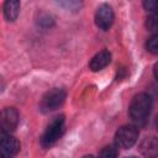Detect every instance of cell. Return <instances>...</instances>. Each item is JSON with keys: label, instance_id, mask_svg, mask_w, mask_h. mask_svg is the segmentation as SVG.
Returning <instances> with one entry per match:
<instances>
[{"label": "cell", "instance_id": "obj_16", "mask_svg": "<svg viewBox=\"0 0 158 158\" xmlns=\"http://www.w3.org/2000/svg\"><path fill=\"white\" fill-rule=\"evenodd\" d=\"M153 73H154V77H156V79L158 80V62L154 64V68H153Z\"/></svg>", "mask_w": 158, "mask_h": 158}, {"label": "cell", "instance_id": "obj_7", "mask_svg": "<svg viewBox=\"0 0 158 158\" xmlns=\"http://www.w3.org/2000/svg\"><path fill=\"white\" fill-rule=\"evenodd\" d=\"M0 123H1V131L10 132V131L15 130L17 123H19V114H17V111L14 107L4 109L2 112H1Z\"/></svg>", "mask_w": 158, "mask_h": 158}, {"label": "cell", "instance_id": "obj_5", "mask_svg": "<svg viewBox=\"0 0 158 158\" xmlns=\"http://www.w3.org/2000/svg\"><path fill=\"white\" fill-rule=\"evenodd\" d=\"M20 149V143L19 141L12 137L9 132L1 131L0 133V151L1 154L5 157H11L15 156Z\"/></svg>", "mask_w": 158, "mask_h": 158}, {"label": "cell", "instance_id": "obj_2", "mask_svg": "<svg viewBox=\"0 0 158 158\" xmlns=\"http://www.w3.org/2000/svg\"><path fill=\"white\" fill-rule=\"evenodd\" d=\"M64 130V116H56L49 125L47 126L42 138H41V143L43 147H51L53 143H56V141L60 137V135L63 133Z\"/></svg>", "mask_w": 158, "mask_h": 158}, {"label": "cell", "instance_id": "obj_3", "mask_svg": "<svg viewBox=\"0 0 158 158\" xmlns=\"http://www.w3.org/2000/svg\"><path fill=\"white\" fill-rule=\"evenodd\" d=\"M137 138H138L137 127L132 125H126L117 130L115 135V144L117 148L127 149L131 148L137 142Z\"/></svg>", "mask_w": 158, "mask_h": 158}, {"label": "cell", "instance_id": "obj_1", "mask_svg": "<svg viewBox=\"0 0 158 158\" xmlns=\"http://www.w3.org/2000/svg\"><path fill=\"white\" fill-rule=\"evenodd\" d=\"M151 107H152V99L148 94L146 93H139L137 94L132 101H131V105H130V116L133 121H143L149 111H151Z\"/></svg>", "mask_w": 158, "mask_h": 158}, {"label": "cell", "instance_id": "obj_9", "mask_svg": "<svg viewBox=\"0 0 158 158\" xmlns=\"http://www.w3.org/2000/svg\"><path fill=\"white\" fill-rule=\"evenodd\" d=\"M110 60H111V54L107 51H101L91 58V60L89 63V68L93 72H99V70L104 69L110 63Z\"/></svg>", "mask_w": 158, "mask_h": 158}, {"label": "cell", "instance_id": "obj_17", "mask_svg": "<svg viewBox=\"0 0 158 158\" xmlns=\"http://www.w3.org/2000/svg\"><path fill=\"white\" fill-rule=\"evenodd\" d=\"M156 126H157V130H158V115H157V117H156Z\"/></svg>", "mask_w": 158, "mask_h": 158}, {"label": "cell", "instance_id": "obj_11", "mask_svg": "<svg viewBox=\"0 0 158 158\" xmlns=\"http://www.w3.org/2000/svg\"><path fill=\"white\" fill-rule=\"evenodd\" d=\"M57 2L68 11H79L83 6V0H57Z\"/></svg>", "mask_w": 158, "mask_h": 158}, {"label": "cell", "instance_id": "obj_8", "mask_svg": "<svg viewBox=\"0 0 158 158\" xmlns=\"http://www.w3.org/2000/svg\"><path fill=\"white\" fill-rule=\"evenodd\" d=\"M138 149L146 157H157L158 156V138L153 136L143 138L139 143Z\"/></svg>", "mask_w": 158, "mask_h": 158}, {"label": "cell", "instance_id": "obj_15", "mask_svg": "<svg viewBox=\"0 0 158 158\" xmlns=\"http://www.w3.org/2000/svg\"><path fill=\"white\" fill-rule=\"evenodd\" d=\"M101 157H116L117 156V151L114 148V147H111V146H109V147H105V148H102V151L99 153Z\"/></svg>", "mask_w": 158, "mask_h": 158}, {"label": "cell", "instance_id": "obj_12", "mask_svg": "<svg viewBox=\"0 0 158 158\" xmlns=\"http://www.w3.org/2000/svg\"><path fill=\"white\" fill-rule=\"evenodd\" d=\"M146 27L154 33H158V11L152 12L146 20Z\"/></svg>", "mask_w": 158, "mask_h": 158}, {"label": "cell", "instance_id": "obj_13", "mask_svg": "<svg viewBox=\"0 0 158 158\" xmlns=\"http://www.w3.org/2000/svg\"><path fill=\"white\" fill-rule=\"evenodd\" d=\"M146 47L147 51L151 52L152 54H158V33H154L152 37L148 38Z\"/></svg>", "mask_w": 158, "mask_h": 158}, {"label": "cell", "instance_id": "obj_10", "mask_svg": "<svg viewBox=\"0 0 158 158\" xmlns=\"http://www.w3.org/2000/svg\"><path fill=\"white\" fill-rule=\"evenodd\" d=\"M20 14L19 0H6L4 4V15L7 21H15Z\"/></svg>", "mask_w": 158, "mask_h": 158}, {"label": "cell", "instance_id": "obj_14", "mask_svg": "<svg viewBox=\"0 0 158 158\" xmlns=\"http://www.w3.org/2000/svg\"><path fill=\"white\" fill-rule=\"evenodd\" d=\"M143 7L147 11H158V0H143Z\"/></svg>", "mask_w": 158, "mask_h": 158}, {"label": "cell", "instance_id": "obj_6", "mask_svg": "<svg viewBox=\"0 0 158 158\" xmlns=\"http://www.w3.org/2000/svg\"><path fill=\"white\" fill-rule=\"evenodd\" d=\"M114 22V11L110 5L104 4L99 6L95 14V23L101 30H107Z\"/></svg>", "mask_w": 158, "mask_h": 158}, {"label": "cell", "instance_id": "obj_4", "mask_svg": "<svg viewBox=\"0 0 158 158\" xmlns=\"http://www.w3.org/2000/svg\"><path fill=\"white\" fill-rule=\"evenodd\" d=\"M65 100V91L63 89L54 88L44 94V96L41 100L40 107L43 112H49L56 109H58Z\"/></svg>", "mask_w": 158, "mask_h": 158}]
</instances>
